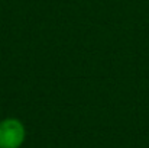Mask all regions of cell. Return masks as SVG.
<instances>
[{
  "label": "cell",
  "mask_w": 149,
  "mask_h": 148,
  "mask_svg": "<svg viewBox=\"0 0 149 148\" xmlns=\"http://www.w3.org/2000/svg\"><path fill=\"white\" fill-rule=\"evenodd\" d=\"M26 141V126L15 116L0 121V148H22Z\"/></svg>",
  "instance_id": "obj_1"
}]
</instances>
